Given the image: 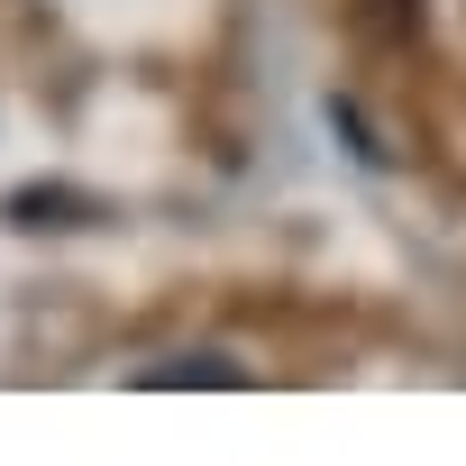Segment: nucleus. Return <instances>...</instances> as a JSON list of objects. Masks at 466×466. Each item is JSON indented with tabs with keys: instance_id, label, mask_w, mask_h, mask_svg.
Instances as JSON below:
<instances>
[{
	"instance_id": "obj_1",
	"label": "nucleus",
	"mask_w": 466,
	"mask_h": 466,
	"mask_svg": "<svg viewBox=\"0 0 466 466\" xmlns=\"http://www.w3.org/2000/svg\"><path fill=\"white\" fill-rule=\"evenodd\" d=\"M137 384H147V393H174V384H228V393H248L257 375H248L238 357H219V348H183V357H156Z\"/></svg>"
}]
</instances>
